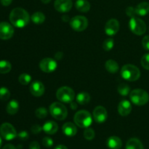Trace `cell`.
<instances>
[{
  "label": "cell",
  "instance_id": "cell-1",
  "mask_svg": "<svg viewBox=\"0 0 149 149\" xmlns=\"http://www.w3.org/2000/svg\"><path fill=\"white\" fill-rule=\"evenodd\" d=\"M30 16L24 9L16 7L11 11L10 14V21L15 27L22 29L29 24Z\"/></svg>",
  "mask_w": 149,
  "mask_h": 149
},
{
  "label": "cell",
  "instance_id": "cell-2",
  "mask_svg": "<svg viewBox=\"0 0 149 149\" xmlns=\"http://www.w3.org/2000/svg\"><path fill=\"white\" fill-rule=\"evenodd\" d=\"M121 76L125 80L130 81H137L141 77L139 68L132 64H126L121 70Z\"/></svg>",
  "mask_w": 149,
  "mask_h": 149
},
{
  "label": "cell",
  "instance_id": "cell-3",
  "mask_svg": "<svg viewBox=\"0 0 149 149\" xmlns=\"http://www.w3.org/2000/svg\"><path fill=\"white\" fill-rule=\"evenodd\" d=\"M131 102L136 106H144L149 101V95L146 91L141 89H135L130 93Z\"/></svg>",
  "mask_w": 149,
  "mask_h": 149
},
{
  "label": "cell",
  "instance_id": "cell-4",
  "mask_svg": "<svg viewBox=\"0 0 149 149\" xmlns=\"http://www.w3.org/2000/svg\"><path fill=\"white\" fill-rule=\"evenodd\" d=\"M74 121L76 125L81 128H87L93 123V118L90 112L87 111H79L75 113Z\"/></svg>",
  "mask_w": 149,
  "mask_h": 149
},
{
  "label": "cell",
  "instance_id": "cell-5",
  "mask_svg": "<svg viewBox=\"0 0 149 149\" xmlns=\"http://www.w3.org/2000/svg\"><path fill=\"white\" fill-rule=\"evenodd\" d=\"M49 113L57 120H64L68 115L66 107L61 102H55L49 106Z\"/></svg>",
  "mask_w": 149,
  "mask_h": 149
},
{
  "label": "cell",
  "instance_id": "cell-6",
  "mask_svg": "<svg viewBox=\"0 0 149 149\" xmlns=\"http://www.w3.org/2000/svg\"><path fill=\"white\" fill-rule=\"evenodd\" d=\"M56 97L61 103H71L75 98V93L71 87L64 86L57 90Z\"/></svg>",
  "mask_w": 149,
  "mask_h": 149
},
{
  "label": "cell",
  "instance_id": "cell-7",
  "mask_svg": "<svg viewBox=\"0 0 149 149\" xmlns=\"http://www.w3.org/2000/svg\"><path fill=\"white\" fill-rule=\"evenodd\" d=\"M129 26L131 31L138 36H141L146 31L147 28L145 22L137 17H131Z\"/></svg>",
  "mask_w": 149,
  "mask_h": 149
},
{
  "label": "cell",
  "instance_id": "cell-8",
  "mask_svg": "<svg viewBox=\"0 0 149 149\" xmlns=\"http://www.w3.org/2000/svg\"><path fill=\"white\" fill-rule=\"evenodd\" d=\"M73 30L76 31H83L88 26V20L82 15H77L72 17L69 22Z\"/></svg>",
  "mask_w": 149,
  "mask_h": 149
},
{
  "label": "cell",
  "instance_id": "cell-9",
  "mask_svg": "<svg viewBox=\"0 0 149 149\" xmlns=\"http://www.w3.org/2000/svg\"><path fill=\"white\" fill-rule=\"evenodd\" d=\"M0 135L6 141H11L17 136L14 127L10 123H3L0 126Z\"/></svg>",
  "mask_w": 149,
  "mask_h": 149
},
{
  "label": "cell",
  "instance_id": "cell-10",
  "mask_svg": "<svg viewBox=\"0 0 149 149\" xmlns=\"http://www.w3.org/2000/svg\"><path fill=\"white\" fill-rule=\"evenodd\" d=\"M58 67L57 62L50 58H46L42 59L39 63V68L43 72L51 73L55 71Z\"/></svg>",
  "mask_w": 149,
  "mask_h": 149
},
{
  "label": "cell",
  "instance_id": "cell-11",
  "mask_svg": "<svg viewBox=\"0 0 149 149\" xmlns=\"http://www.w3.org/2000/svg\"><path fill=\"white\" fill-rule=\"evenodd\" d=\"M14 34V29L13 26L7 22L0 23V39L7 40L13 37Z\"/></svg>",
  "mask_w": 149,
  "mask_h": 149
},
{
  "label": "cell",
  "instance_id": "cell-12",
  "mask_svg": "<svg viewBox=\"0 0 149 149\" xmlns=\"http://www.w3.org/2000/svg\"><path fill=\"white\" fill-rule=\"evenodd\" d=\"M93 116L94 120L97 123H103L108 118V112L103 106H97L93 111Z\"/></svg>",
  "mask_w": 149,
  "mask_h": 149
},
{
  "label": "cell",
  "instance_id": "cell-13",
  "mask_svg": "<svg viewBox=\"0 0 149 149\" xmlns=\"http://www.w3.org/2000/svg\"><path fill=\"white\" fill-rule=\"evenodd\" d=\"M54 7L59 13H68L72 8L73 2L71 0H55Z\"/></svg>",
  "mask_w": 149,
  "mask_h": 149
},
{
  "label": "cell",
  "instance_id": "cell-14",
  "mask_svg": "<svg viewBox=\"0 0 149 149\" xmlns=\"http://www.w3.org/2000/svg\"><path fill=\"white\" fill-rule=\"evenodd\" d=\"M119 30V23L116 19H111L108 20L105 26V32L109 36L116 34Z\"/></svg>",
  "mask_w": 149,
  "mask_h": 149
},
{
  "label": "cell",
  "instance_id": "cell-15",
  "mask_svg": "<svg viewBox=\"0 0 149 149\" xmlns=\"http://www.w3.org/2000/svg\"><path fill=\"white\" fill-rule=\"evenodd\" d=\"M31 93L35 97H40L45 93V87L43 83L39 81H34L29 87Z\"/></svg>",
  "mask_w": 149,
  "mask_h": 149
},
{
  "label": "cell",
  "instance_id": "cell-16",
  "mask_svg": "<svg viewBox=\"0 0 149 149\" xmlns=\"http://www.w3.org/2000/svg\"><path fill=\"white\" fill-rule=\"evenodd\" d=\"M118 111L122 116H127L132 111V105L129 100H123L118 106Z\"/></svg>",
  "mask_w": 149,
  "mask_h": 149
},
{
  "label": "cell",
  "instance_id": "cell-17",
  "mask_svg": "<svg viewBox=\"0 0 149 149\" xmlns=\"http://www.w3.org/2000/svg\"><path fill=\"white\" fill-rule=\"evenodd\" d=\"M42 128L45 133L48 135H54L58 130V125L55 122L49 120L44 124Z\"/></svg>",
  "mask_w": 149,
  "mask_h": 149
},
{
  "label": "cell",
  "instance_id": "cell-18",
  "mask_svg": "<svg viewBox=\"0 0 149 149\" xmlns=\"http://www.w3.org/2000/svg\"><path fill=\"white\" fill-rule=\"evenodd\" d=\"M63 132L65 134L66 136L73 137L76 135L77 132V128L74 124L71 122H66L63 125Z\"/></svg>",
  "mask_w": 149,
  "mask_h": 149
},
{
  "label": "cell",
  "instance_id": "cell-19",
  "mask_svg": "<svg viewBox=\"0 0 149 149\" xmlns=\"http://www.w3.org/2000/svg\"><path fill=\"white\" fill-rule=\"evenodd\" d=\"M107 146L110 149H121L122 146V140L117 136H111L108 138Z\"/></svg>",
  "mask_w": 149,
  "mask_h": 149
},
{
  "label": "cell",
  "instance_id": "cell-20",
  "mask_svg": "<svg viewBox=\"0 0 149 149\" xmlns=\"http://www.w3.org/2000/svg\"><path fill=\"white\" fill-rule=\"evenodd\" d=\"M135 8V12L138 15L145 16L149 13V3L143 1L138 4Z\"/></svg>",
  "mask_w": 149,
  "mask_h": 149
},
{
  "label": "cell",
  "instance_id": "cell-21",
  "mask_svg": "<svg viewBox=\"0 0 149 149\" xmlns=\"http://www.w3.org/2000/svg\"><path fill=\"white\" fill-rule=\"evenodd\" d=\"M75 7L78 11L81 13H87L90 10V4L87 0H77Z\"/></svg>",
  "mask_w": 149,
  "mask_h": 149
},
{
  "label": "cell",
  "instance_id": "cell-22",
  "mask_svg": "<svg viewBox=\"0 0 149 149\" xmlns=\"http://www.w3.org/2000/svg\"><path fill=\"white\" fill-rule=\"evenodd\" d=\"M125 149H144V147L140 140L137 138H130L127 142Z\"/></svg>",
  "mask_w": 149,
  "mask_h": 149
},
{
  "label": "cell",
  "instance_id": "cell-23",
  "mask_svg": "<svg viewBox=\"0 0 149 149\" xmlns=\"http://www.w3.org/2000/svg\"><path fill=\"white\" fill-rule=\"evenodd\" d=\"M105 68L109 73H111V74H115L119 69V64L113 60H109L106 61L105 63Z\"/></svg>",
  "mask_w": 149,
  "mask_h": 149
},
{
  "label": "cell",
  "instance_id": "cell-24",
  "mask_svg": "<svg viewBox=\"0 0 149 149\" xmlns=\"http://www.w3.org/2000/svg\"><path fill=\"white\" fill-rule=\"evenodd\" d=\"M19 110V103L17 100H12L8 103L6 107V111L7 113L10 115H14Z\"/></svg>",
  "mask_w": 149,
  "mask_h": 149
},
{
  "label": "cell",
  "instance_id": "cell-25",
  "mask_svg": "<svg viewBox=\"0 0 149 149\" xmlns=\"http://www.w3.org/2000/svg\"><path fill=\"white\" fill-rule=\"evenodd\" d=\"M77 102L80 105H86L90 101V95L87 92H81L77 95Z\"/></svg>",
  "mask_w": 149,
  "mask_h": 149
},
{
  "label": "cell",
  "instance_id": "cell-26",
  "mask_svg": "<svg viewBox=\"0 0 149 149\" xmlns=\"http://www.w3.org/2000/svg\"><path fill=\"white\" fill-rule=\"evenodd\" d=\"M31 18L32 22L35 24H42L45 22L46 17H45V14L42 12H36L32 15Z\"/></svg>",
  "mask_w": 149,
  "mask_h": 149
},
{
  "label": "cell",
  "instance_id": "cell-27",
  "mask_svg": "<svg viewBox=\"0 0 149 149\" xmlns=\"http://www.w3.org/2000/svg\"><path fill=\"white\" fill-rule=\"evenodd\" d=\"M12 69V65L9 61H0V74H5L10 72Z\"/></svg>",
  "mask_w": 149,
  "mask_h": 149
},
{
  "label": "cell",
  "instance_id": "cell-28",
  "mask_svg": "<svg viewBox=\"0 0 149 149\" xmlns=\"http://www.w3.org/2000/svg\"><path fill=\"white\" fill-rule=\"evenodd\" d=\"M118 93L122 96L127 95L129 93H130V87L129 85L126 84H121L118 86Z\"/></svg>",
  "mask_w": 149,
  "mask_h": 149
},
{
  "label": "cell",
  "instance_id": "cell-29",
  "mask_svg": "<svg viewBox=\"0 0 149 149\" xmlns=\"http://www.w3.org/2000/svg\"><path fill=\"white\" fill-rule=\"evenodd\" d=\"M18 81L22 85H27L31 81V77L29 74L23 73V74H21L19 76Z\"/></svg>",
  "mask_w": 149,
  "mask_h": 149
},
{
  "label": "cell",
  "instance_id": "cell-30",
  "mask_svg": "<svg viewBox=\"0 0 149 149\" xmlns=\"http://www.w3.org/2000/svg\"><path fill=\"white\" fill-rule=\"evenodd\" d=\"M10 97V92L6 87H2L0 88V100L2 101H6Z\"/></svg>",
  "mask_w": 149,
  "mask_h": 149
},
{
  "label": "cell",
  "instance_id": "cell-31",
  "mask_svg": "<svg viewBox=\"0 0 149 149\" xmlns=\"http://www.w3.org/2000/svg\"><path fill=\"white\" fill-rule=\"evenodd\" d=\"M48 114V111L45 108L40 107L38 108L36 111H35V115L39 119H45L47 117Z\"/></svg>",
  "mask_w": 149,
  "mask_h": 149
},
{
  "label": "cell",
  "instance_id": "cell-32",
  "mask_svg": "<svg viewBox=\"0 0 149 149\" xmlns=\"http://www.w3.org/2000/svg\"><path fill=\"white\" fill-rule=\"evenodd\" d=\"M114 45V41L113 39H106L103 43V48L106 51H110L113 49Z\"/></svg>",
  "mask_w": 149,
  "mask_h": 149
},
{
  "label": "cell",
  "instance_id": "cell-33",
  "mask_svg": "<svg viewBox=\"0 0 149 149\" xmlns=\"http://www.w3.org/2000/svg\"><path fill=\"white\" fill-rule=\"evenodd\" d=\"M95 136V133L94 130L92 128H86L84 132V137L86 140L92 141L93 139H94Z\"/></svg>",
  "mask_w": 149,
  "mask_h": 149
},
{
  "label": "cell",
  "instance_id": "cell-34",
  "mask_svg": "<svg viewBox=\"0 0 149 149\" xmlns=\"http://www.w3.org/2000/svg\"><path fill=\"white\" fill-rule=\"evenodd\" d=\"M141 65L145 69L149 70V53H146L141 58Z\"/></svg>",
  "mask_w": 149,
  "mask_h": 149
},
{
  "label": "cell",
  "instance_id": "cell-35",
  "mask_svg": "<svg viewBox=\"0 0 149 149\" xmlns=\"http://www.w3.org/2000/svg\"><path fill=\"white\" fill-rule=\"evenodd\" d=\"M42 144L46 148H50L53 146V140L49 137H45L42 140Z\"/></svg>",
  "mask_w": 149,
  "mask_h": 149
},
{
  "label": "cell",
  "instance_id": "cell-36",
  "mask_svg": "<svg viewBox=\"0 0 149 149\" xmlns=\"http://www.w3.org/2000/svg\"><path fill=\"white\" fill-rule=\"evenodd\" d=\"M42 130H43V128L40 126L39 125H34L31 127V131L32 133L33 134H39L42 132Z\"/></svg>",
  "mask_w": 149,
  "mask_h": 149
},
{
  "label": "cell",
  "instance_id": "cell-37",
  "mask_svg": "<svg viewBox=\"0 0 149 149\" xmlns=\"http://www.w3.org/2000/svg\"><path fill=\"white\" fill-rule=\"evenodd\" d=\"M126 14L130 17H135L136 15V12H135V8L132 7H128L126 10Z\"/></svg>",
  "mask_w": 149,
  "mask_h": 149
},
{
  "label": "cell",
  "instance_id": "cell-38",
  "mask_svg": "<svg viewBox=\"0 0 149 149\" xmlns=\"http://www.w3.org/2000/svg\"><path fill=\"white\" fill-rule=\"evenodd\" d=\"M17 137L22 141H26L29 138V135L26 131H21L17 134Z\"/></svg>",
  "mask_w": 149,
  "mask_h": 149
},
{
  "label": "cell",
  "instance_id": "cell-39",
  "mask_svg": "<svg viewBox=\"0 0 149 149\" xmlns=\"http://www.w3.org/2000/svg\"><path fill=\"white\" fill-rule=\"evenodd\" d=\"M143 47L146 50H149V35L143 37L142 40Z\"/></svg>",
  "mask_w": 149,
  "mask_h": 149
},
{
  "label": "cell",
  "instance_id": "cell-40",
  "mask_svg": "<svg viewBox=\"0 0 149 149\" xmlns=\"http://www.w3.org/2000/svg\"><path fill=\"white\" fill-rule=\"evenodd\" d=\"M29 149H40V146H39L38 142H36V141H33V142H31L30 143Z\"/></svg>",
  "mask_w": 149,
  "mask_h": 149
},
{
  "label": "cell",
  "instance_id": "cell-41",
  "mask_svg": "<svg viewBox=\"0 0 149 149\" xmlns=\"http://www.w3.org/2000/svg\"><path fill=\"white\" fill-rule=\"evenodd\" d=\"M0 2H1V4L3 6L7 7V6H9L11 4V3L13 2V0H0Z\"/></svg>",
  "mask_w": 149,
  "mask_h": 149
},
{
  "label": "cell",
  "instance_id": "cell-42",
  "mask_svg": "<svg viewBox=\"0 0 149 149\" xmlns=\"http://www.w3.org/2000/svg\"><path fill=\"white\" fill-rule=\"evenodd\" d=\"M2 149H16V148L15 146L12 145V144H7L3 147Z\"/></svg>",
  "mask_w": 149,
  "mask_h": 149
},
{
  "label": "cell",
  "instance_id": "cell-43",
  "mask_svg": "<svg viewBox=\"0 0 149 149\" xmlns=\"http://www.w3.org/2000/svg\"><path fill=\"white\" fill-rule=\"evenodd\" d=\"M55 149H68L67 147L64 145H58L55 147Z\"/></svg>",
  "mask_w": 149,
  "mask_h": 149
},
{
  "label": "cell",
  "instance_id": "cell-44",
  "mask_svg": "<svg viewBox=\"0 0 149 149\" xmlns=\"http://www.w3.org/2000/svg\"><path fill=\"white\" fill-rule=\"evenodd\" d=\"M71 109H72V110H75L76 109H77V103L71 102Z\"/></svg>",
  "mask_w": 149,
  "mask_h": 149
},
{
  "label": "cell",
  "instance_id": "cell-45",
  "mask_svg": "<svg viewBox=\"0 0 149 149\" xmlns=\"http://www.w3.org/2000/svg\"><path fill=\"white\" fill-rule=\"evenodd\" d=\"M62 19L63 20V21L65 22H68V21L70 22V20H71L69 18H68V15H63V17H62Z\"/></svg>",
  "mask_w": 149,
  "mask_h": 149
},
{
  "label": "cell",
  "instance_id": "cell-46",
  "mask_svg": "<svg viewBox=\"0 0 149 149\" xmlns=\"http://www.w3.org/2000/svg\"><path fill=\"white\" fill-rule=\"evenodd\" d=\"M42 1V3H44V4H48V3L50 2L51 0H41Z\"/></svg>",
  "mask_w": 149,
  "mask_h": 149
},
{
  "label": "cell",
  "instance_id": "cell-47",
  "mask_svg": "<svg viewBox=\"0 0 149 149\" xmlns=\"http://www.w3.org/2000/svg\"><path fill=\"white\" fill-rule=\"evenodd\" d=\"M1 144H2V141H1V135H0V148H1Z\"/></svg>",
  "mask_w": 149,
  "mask_h": 149
}]
</instances>
